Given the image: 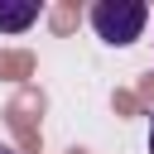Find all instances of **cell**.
Returning <instances> with one entry per match:
<instances>
[{"label": "cell", "mask_w": 154, "mask_h": 154, "mask_svg": "<svg viewBox=\"0 0 154 154\" xmlns=\"http://www.w3.org/2000/svg\"><path fill=\"white\" fill-rule=\"evenodd\" d=\"M87 19H91V34H96L101 43L125 48V43H135V38L144 34L149 5H144V0H96V5L87 10Z\"/></svg>", "instance_id": "6da1fadb"}, {"label": "cell", "mask_w": 154, "mask_h": 154, "mask_svg": "<svg viewBox=\"0 0 154 154\" xmlns=\"http://www.w3.org/2000/svg\"><path fill=\"white\" fill-rule=\"evenodd\" d=\"M38 24V0H0V34H24Z\"/></svg>", "instance_id": "7a4b0ae2"}, {"label": "cell", "mask_w": 154, "mask_h": 154, "mask_svg": "<svg viewBox=\"0 0 154 154\" xmlns=\"http://www.w3.org/2000/svg\"><path fill=\"white\" fill-rule=\"evenodd\" d=\"M149 154H154V116H149Z\"/></svg>", "instance_id": "3957f363"}, {"label": "cell", "mask_w": 154, "mask_h": 154, "mask_svg": "<svg viewBox=\"0 0 154 154\" xmlns=\"http://www.w3.org/2000/svg\"><path fill=\"white\" fill-rule=\"evenodd\" d=\"M0 154H14V144H5V140H0Z\"/></svg>", "instance_id": "277c9868"}]
</instances>
